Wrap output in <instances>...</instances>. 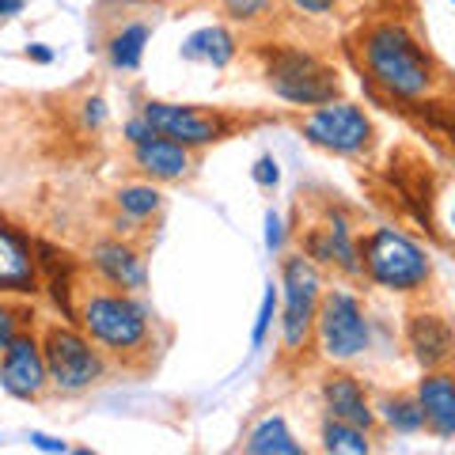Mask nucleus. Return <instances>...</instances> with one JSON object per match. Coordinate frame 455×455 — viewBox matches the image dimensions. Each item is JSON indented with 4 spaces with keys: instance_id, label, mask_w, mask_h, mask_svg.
<instances>
[{
    "instance_id": "nucleus-1",
    "label": "nucleus",
    "mask_w": 455,
    "mask_h": 455,
    "mask_svg": "<svg viewBox=\"0 0 455 455\" xmlns=\"http://www.w3.org/2000/svg\"><path fill=\"white\" fill-rule=\"evenodd\" d=\"M361 61L391 99L418 103L433 88V61L403 23H376L361 38Z\"/></svg>"
},
{
    "instance_id": "nucleus-2",
    "label": "nucleus",
    "mask_w": 455,
    "mask_h": 455,
    "mask_svg": "<svg viewBox=\"0 0 455 455\" xmlns=\"http://www.w3.org/2000/svg\"><path fill=\"white\" fill-rule=\"evenodd\" d=\"M361 262H364V274L372 277L379 289H391V292H418L433 274L429 254L410 235L398 232V228H376V232L364 239Z\"/></svg>"
},
{
    "instance_id": "nucleus-3",
    "label": "nucleus",
    "mask_w": 455,
    "mask_h": 455,
    "mask_svg": "<svg viewBox=\"0 0 455 455\" xmlns=\"http://www.w3.org/2000/svg\"><path fill=\"white\" fill-rule=\"evenodd\" d=\"M80 323L95 346L110 353H137L148 346V311L125 292H92L80 307Z\"/></svg>"
},
{
    "instance_id": "nucleus-4",
    "label": "nucleus",
    "mask_w": 455,
    "mask_h": 455,
    "mask_svg": "<svg viewBox=\"0 0 455 455\" xmlns=\"http://www.w3.org/2000/svg\"><path fill=\"white\" fill-rule=\"evenodd\" d=\"M266 84L274 88L277 99H284L292 107H323L331 99H338L334 68L323 65L315 53L296 50V46H281L269 53Z\"/></svg>"
},
{
    "instance_id": "nucleus-5",
    "label": "nucleus",
    "mask_w": 455,
    "mask_h": 455,
    "mask_svg": "<svg viewBox=\"0 0 455 455\" xmlns=\"http://www.w3.org/2000/svg\"><path fill=\"white\" fill-rule=\"evenodd\" d=\"M42 353H46L50 368V387H57L61 395H84L103 379L99 349H92V338H84L73 326H50Z\"/></svg>"
},
{
    "instance_id": "nucleus-6",
    "label": "nucleus",
    "mask_w": 455,
    "mask_h": 455,
    "mask_svg": "<svg viewBox=\"0 0 455 455\" xmlns=\"http://www.w3.org/2000/svg\"><path fill=\"white\" fill-rule=\"evenodd\" d=\"M315 331H319V349L331 361H353L361 357L372 341V326L361 300L346 289H334L319 300V315H315Z\"/></svg>"
},
{
    "instance_id": "nucleus-7",
    "label": "nucleus",
    "mask_w": 455,
    "mask_h": 455,
    "mask_svg": "<svg viewBox=\"0 0 455 455\" xmlns=\"http://www.w3.org/2000/svg\"><path fill=\"white\" fill-rule=\"evenodd\" d=\"M281 296H284V315H281V338L292 353L304 346L311 326L319 315V300H323V281L319 269L304 254H289L281 266Z\"/></svg>"
},
{
    "instance_id": "nucleus-8",
    "label": "nucleus",
    "mask_w": 455,
    "mask_h": 455,
    "mask_svg": "<svg viewBox=\"0 0 455 455\" xmlns=\"http://www.w3.org/2000/svg\"><path fill=\"white\" fill-rule=\"evenodd\" d=\"M300 130L315 148L338 152V156H353L368 148V140H372V122L364 118V110L353 103H341V99L315 107L304 118Z\"/></svg>"
},
{
    "instance_id": "nucleus-9",
    "label": "nucleus",
    "mask_w": 455,
    "mask_h": 455,
    "mask_svg": "<svg viewBox=\"0 0 455 455\" xmlns=\"http://www.w3.org/2000/svg\"><path fill=\"white\" fill-rule=\"evenodd\" d=\"M140 114L152 122V130L160 137H171V140H179V145H187V148L212 145V140H220L224 130H228V122L220 118V114L182 107V103H160V99H148Z\"/></svg>"
},
{
    "instance_id": "nucleus-10",
    "label": "nucleus",
    "mask_w": 455,
    "mask_h": 455,
    "mask_svg": "<svg viewBox=\"0 0 455 455\" xmlns=\"http://www.w3.org/2000/svg\"><path fill=\"white\" fill-rule=\"evenodd\" d=\"M0 387L12 398H38L50 387V368L46 353L31 334H16L12 346L0 357Z\"/></svg>"
},
{
    "instance_id": "nucleus-11",
    "label": "nucleus",
    "mask_w": 455,
    "mask_h": 455,
    "mask_svg": "<svg viewBox=\"0 0 455 455\" xmlns=\"http://www.w3.org/2000/svg\"><path fill=\"white\" fill-rule=\"evenodd\" d=\"M304 251H307L311 262L338 266L341 274H349V277H357L364 269L361 251H357V243H353V232H349V224H346L341 212H326V220L311 228L307 239H304Z\"/></svg>"
},
{
    "instance_id": "nucleus-12",
    "label": "nucleus",
    "mask_w": 455,
    "mask_h": 455,
    "mask_svg": "<svg viewBox=\"0 0 455 455\" xmlns=\"http://www.w3.org/2000/svg\"><path fill=\"white\" fill-rule=\"evenodd\" d=\"M38 262L27 235L0 220V292H35Z\"/></svg>"
},
{
    "instance_id": "nucleus-13",
    "label": "nucleus",
    "mask_w": 455,
    "mask_h": 455,
    "mask_svg": "<svg viewBox=\"0 0 455 455\" xmlns=\"http://www.w3.org/2000/svg\"><path fill=\"white\" fill-rule=\"evenodd\" d=\"M406 341L414 349V357L421 368H440L455 357V331L448 326V319L433 315V311H418L406 326Z\"/></svg>"
},
{
    "instance_id": "nucleus-14",
    "label": "nucleus",
    "mask_w": 455,
    "mask_h": 455,
    "mask_svg": "<svg viewBox=\"0 0 455 455\" xmlns=\"http://www.w3.org/2000/svg\"><path fill=\"white\" fill-rule=\"evenodd\" d=\"M418 406L425 414V429L436 436H455V376L451 372H433L418 383Z\"/></svg>"
},
{
    "instance_id": "nucleus-15",
    "label": "nucleus",
    "mask_w": 455,
    "mask_h": 455,
    "mask_svg": "<svg viewBox=\"0 0 455 455\" xmlns=\"http://www.w3.org/2000/svg\"><path fill=\"white\" fill-rule=\"evenodd\" d=\"M92 266L103 274L114 289L122 292H137L148 284V269H145V259L130 247V243H118V239H110V243H99L92 251Z\"/></svg>"
},
{
    "instance_id": "nucleus-16",
    "label": "nucleus",
    "mask_w": 455,
    "mask_h": 455,
    "mask_svg": "<svg viewBox=\"0 0 455 455\" xmlns=\"http://www.w3.org/2000/svg\"><path fill=\"white\" fill-rule=\"evenodd\" d=\"M323 403H326V414L338 418V421L361 425V429H368V425L376 421V410H372V403H368L364 387L346 372H338V376H331L323 383Z\"/></svg>"
},
{
    "instance_id": "nucleus-17",
    "label": "nucleus",
    "mask_w": 455,
    "mask_h": 455,
    "mask_svg": "<svg viewBox=\"0 0 455 455\" xmlns=\"http://www.w3.org/2000/svg\"><path fill=\"white\" fill-rule=\"evenodd\" d=\"M133 160L137 167L145 171V175L160 179V182H171V179H182L190 171V148L179 145V140L171 137H148L140 140V145H133Z\"/></svg>"
},
{
    "instance_id": "nucleus-18",
    "label": "nucleus",
    "mask_w": 455,
    "mask_h": 455,
    "mask_svg": "<svg viewBox=\"0 0 455 455\" xmlns=\"http://www.w3.org/2000/svg\"><path fill=\"white\" fill-rule=\"evenodd\" d=\"M182 57H187V61H205L212 68H224L235 57V38L220 23L202 27V31H194L187 42H182Z\"/></svg>"
},
{
    "instance_id": "nucleus-19",
    "label": "nucleus",
    "mask_w": 455,
    "mask_h": 455,
    "mask_svg": "<svg viewBox=\"0 0 455 455\" xmlns=\"http://www.w3.org/2000/svg\"><path fill=\"white\" fill-rule=\"evenodd\" d=\"M243 451H251V455H300L304 448L296 444L289 421H284L281 414H274V418L254 425L251 436L243 440Z\"/></svg>"
},
{
    "instance_id": "nucleus-20",
    "label": "nucleus",
    "mask_w": 455,
    "mask_h": 455,
    "mask_svg": "<svg viewBox=\"0 0 455 455\" xmlns=\"http://www.w3.org/2000/svg\"><path fill=\"white\" fill-rule=\"evenodd\" d=\"M148 23H125L118 35L110 38V65L122 68V73H133V68H140V57H145V46H148Z\"/></svg>"
},
{
    "instance_id": "nucleus-21",
    "label": "nucleus",
    "mask_w": 455,
    "mask_h": 455,
    "mask_svg": "<svg viewBox=\"0 0 455 455\" xmlns=\"http://www.w3.org/2000/svg\"><path fill=\"white\" fill-rule=\"evenodd\" d=\"M364 433L368 429H361V425L326 418L323 421V448L326 451H338V455H368V451H372V444H368Z\"/></svg>"
},
{
    "instance_id": "nucleus-22",
    "label": "nucleus",
    "mask_w": 455,
    "mask_h": 455,
    "mask_svg": "<svg viewBox=\"0 0 455 455\" xmlns=\"http://www.w3.org/2000/svg\"><path fill=\"white\" fill-rule=\"evenodd\" d=\"M379 410V418L387 421V429L395 433H403V436H414L425 429V414H421V406H418V398H383V403L376 406Z\"/></svg>"
},
{
    "instance_id": "nucleus-23",
    "label": "nucleus",
    "mask_w": 455,
    "mask_h": 455,
    "mask_svg": "<svg viewBox=\"0 0 455 455\" xmlns=\"http://www.w3.org/2000/svg\"><path fill=\"white\" fill-rule=\"evenodd\" d=\"M114 202H118V209L130 220H148L152 212H160V205H164L160 190H156V187H122Z\"/></svg>"
},
{
    "instance_id": "nucleus-24",
    "label": "nucleus",
    "mask_w": 455,
    "mask_h": 455,
    "mask_svg": "<svg viewBox=\"0 0 455 455\" xmlns=\"http://www.w3.org/2000/svg\"><path fill=\"white\" fill-rule=\"evenodd\" d=\"M277 300H281V292H277V284L269 281V284H266V292H262V304H259V319H254V331H251V346H254V349H262V341H266V334H269V326H274Z\"/></svg>"
},
{
    "instance_id": "nucleus-25",
    "label": "nucleus",
    "mask_w": 455,
    "mask_h": 455,
    "mask_svg": "<svg viewBox=\"0 0 455 455\" xmlns=\"http://www.w3.org/2000/svg\"><path fill=\"white\" fill-rule=\"evenodd\" d=\"M266 8H269V0H224V12H228L232 20H239V23L259 20Z\"/></svg>"
},
{
    "instance_id": "nucleus-26",
    "label": "nucleus",
    "mask_w": 455,
    "mask_h": 455,
    "mask_svg": "<svg viewBox=\"0 0 455 455\" xmlns=\"http://www.w3.org/2000/svg\"><path fill=\"white\" fill-rule=\"evenodd\" d=\"M251 175H254V182H259V187L274 190L277 182H281V167H277V160H274V156H262V160L254 164V171H251Z\"/></svg>"
},
{
    "instance_id": "nucleus-27",
    "label": "nucleus",
    "mask_w": 455,
    "mask_h": 455,
    "mask_svg": "<svg viewBox=\"0 0 455 455\" xmlns=\"http://www.w3.org/2000/svg\"><path fill=\"white\" fill-rule=\"evenodd\" d=\"M16 311H12L8 304H0V357H4V349L12 346V338H16Z\"/></svg>"
},
{
    "instance_id": "nucleus-28",
    "label": "nucleus",
    "mask_w": 455,
    "mask_h": 455,
    "mask_svg": "<svg viewBox=\"0 0 455 455\" xmlns=\"http://www.w3.org/2000/svg\"><path fill=\"white\" fill-rule=\"evenodd\" d=\"M125 140H130V145H140V140H148V137H156V130H152V122L145 118V114H140V118H130L125 122Z\"/></svg>"
},
{
    "instance_id": "nucleus-29",
    "label": "nucleus",
    "mask_w": 455,
    "mask_h": 455,
    "mask_svg": "<svg viewBox=\"0 0 455 455\" xmlns=\"http://www.w3.org/2000/svg\"><path fill=\"white\" fill-rule=\"evenodd\" d=\"M281 217L277 212H266V247L269 251H281V243H284V232H281Z\"/></svg>"
},
{
    "instance_id": "nucleus-30",
    "label": "nucleus",
    "mask_w": 455,
    "mask_h": 455,
    "mask_svg": "<svg viewBox=\"0 0 455 455\" xmlns=\"http://www.w3.org/2000/svg\"><path fill=\"white\" fill-rule=\"evenodd\" d=\"M31 448H38V451H50V455H65V451H68L65 440L46 436V433H31Z\"/></svg>"
},
{
    "instance_id": "nucleus-31",
    "label": "nucleus",
    "mask_w": 455,
    "mask_h": 455,
    "mask_svg": "<svg viewBox=\"0 0 455 455\" xmlns=\"http://www.w3.org/2000/svg\"><path fill=\"white\" fill-rule=\"evenodd\" d=\"M296 12H307V16H326V12H334L338 0H289Z\"/></svg>"
},
{
    "instance_id": "nucleus-32",
    "label": "nucleus",
    "mask_w": 455,
    "mask_h": 455,
    "mask_svg": "<svg viewBox=\"0 0 455 455\" xmlns=\"http://www.w3.org/2000/svg\"><path fill=\"white\" fill-rule=\"evenodd\" d=\"M84 107H88V110H84V122H88V125H99L107 118V103H103V99H88Z\"/></svg>"
},
{
    "instance_id": "nucleus-33",
    "label": "nucleus",
    "mask_w": 455,
    "mask_h": 455,
    "mask_svg": "<svg viewBox=\"0 0 455 455\" xmlns=\"http://www.w3.org/2000/svg\"><path fill=\"white\" fill-rule=\"evenodd\" d=\"M27 0H0V20H12V16H20Z\"/></svg>"
},
{
    "instance_id": "nucleus-34",
    "label": "nucleus",
    "mask_w": 455,
    "mask_h": 455,
    "mask_svg": "<svg viewBox=\"0 0 455 455\" xmlns=\"http://www.w3.org/2000/svg\"><path fill=\"white\" fill-rule=\"evenodd\" d=\"M27 53H31V57H35V61H53V53H50L46 46H42V42H35V46H31V50H27Z\"/></svg>"
},
{
    "instance_id": "nucleus-35",
    "label": "nucleus",
    "mask_w": 455,
    "mask_h": 455,
    "mask_svg": "<svg viewBox=\"0 0 455 455\" xmlns=\"http://www.w3.org/2000/svg\"><path fill=\"white\" fill-rule=\"evenodd\" d=\"M110 4H145V0H110Z\"/></svg>"
},
{
    "instance_id": "nucleus-36",
    "label": "nucleus",
    "mask_w": 455,
    "mask_h": 455,
    "mask_svg": "<svg viewBox=\"0 0 455 455\" xmlns=\"http://www.w3.org/2000/svg\"><path fill=\"white\" fill-rule=\"evenodd\" d=\"M451 224H455V212H451Z\"/></svg>"
},
{
    "instance_id": "nucleus-37",
    "label": "nucleus",
    "mask_w": 455,
    "mask_h": 455,
    "mask_svg": "<svg viewBox=\"0 0 455 455\" xmlns=\"http://www.w3.org/2000/svg\"><path fill=\"white\" fill-rule=\"evenodd\" d=\"M451 4H455V0H451Z\"/></svg>"
}]
</instances>
